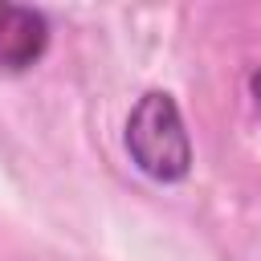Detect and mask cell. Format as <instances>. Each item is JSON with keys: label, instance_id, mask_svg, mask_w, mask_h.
<instances>
[{"label": "cell", "instance_id": "2", "mask_svg": "<svg viewBox=\"0 0 261 261\" xmlns=\"http://www.w3.org/2000/svg\"><path fill=\"white\" fill-rule=\"evenodd\" d=\"M49 49V20L29 4H0V73L33 69Z\"/></svg>", "mask_w": 261, "mask_h": 261}, {"label": "cell", "instance_id": "3", "mask_svg": "<svg viewBox=\"0 0 261 261\" xmlns=\"http://www.w3.org/2000/svg\"><path fill=\"white\" fill-rule=\"evenodd\" d=\"M249 90H253V98H257V110H261V69L249 77Z\"/></svg>", "mask_w": 261, "mask_h": 261}, {"label": "cell", "instance_id": "1", "mask_svg": "<svg viewBox=\"0 0 261 261\" xmlns=\"http://www.w3.org/2000/svg\"><path fill=\"white\" fill-rule=\"evenodd\" d=\"M126 155L155 184H184L192 175V139L167 90H147L126 118Z\"/></svg>", "mask_w": 261, "mask_h": 261}]
</instances>
